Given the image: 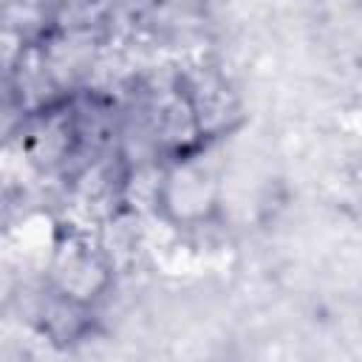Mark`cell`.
I'll list each match as a JSON object with an SVG mask.
<instances>
[{"instance_id": "7a4b0ae2", "label": "cell", "mask_w": 362, "mask_h": 362, "mask_svg": "<svg viewBox=\"0 0 362 362\" xmlns=\"http://www.w3.org/2000/svg\"><path fill=\"white\" fill-rule=\"evenodd\" d=\"M110 283V263L102 249L90 246L85 238L71 235L57 243L51 263H48V288L90 305L96 297L107 291Z\"/></svg>"}, {"instance_id": "277c9868", "label": "cell", "mask_w": 362, "mask_h": 362, "mask_svg": "<svg viewBox=\"0 0 362 362\" xmlns=\"http://www.w3.org/2000/svg\"><path fill=\"white\" fill-rule=\"evenodd\" d=\"M116 3V11H124V14H144L147 8H153L158 0H113Z\"/></svg>"}, {"instance_id": "6da1fadb", "label": "cell", "mask_w": 362, "mask_h": 362, "mask_svg": "<svg viewBox=\"0 0 362 362\" xmlns=\"http://www.w3.org/2000/svg\"><path fill=\"white\" fill-rule=\"evenodd\" d=\"M156 204L181 223H201L218 206V178L198 153L167 161L156 184Z\"/></svg>"}, {"instance_id": "3957f363", "label": "cell", "mask_w": 362, "mask_h": 362, "mask_svg": "<svg viewBox=\"0 0 362 362\" xmlns=\"http://www.w3.org/2000/svg\"><path fill=\"white\" fill-rule=\"evenodd\" d=\"M175 79L192 107V116L204 141L232 130V124L238 122L240 105L223 74H218L215 68L198 65L192 71H178Z\"/></svg>"}]
</instances>
